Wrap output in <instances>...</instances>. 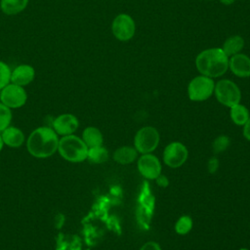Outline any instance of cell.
Wrapping results in <instances>:
<instances>
[{"label": "cell", "mask_w": 250, "mask_h": 250, "mask_svg": "<svg viewBox=\"0 0 250 250\" xmlns=\"http://www.w3.org/2000/svg\"><path fill=\"white\" fill-rule=\"evenodd\" d=\"M192 226H193V222L191 217H189L188 215H183L177 220L174 228H175V231L178 234L185 235L191 230Z\"/></svg>", "instance_id": "obj_21"}, {"label": "cell", "mask_w": 250, "mask_h": 250, "mask_svg": "<svg viewBox=\"0 0 250 250\" xmlns=\"http://www.w3.org/2000/svg\"><path fill=\"white\" fill-rule=\"evenodd\" d=\"M27 95L22 86L9 83L0 93V102L9 108H19L24 105Z\"/></svg>", "instance_id": "obj_9"}, {"label": "cell", "mask_w": 250, "mask_h": 250, "mask_svg": "<svg viewBox=\"0 0 250 250\" xmlns=\"http://www.w3.org/2000/svg\"><path fill=\"white\" fill-rule=\"evenodd\" d=\"M28 3V0H1V10L6 15H16L23 11Z\"/></svg>", "instance_id": "obj_19"}, {"label": "cell", "mask_w": 250, "mask_h": 250, "mask_svg": "<svg viewBox=\"0 0 250 250\" xmlns=\"http://www.w3.org/2000/svg\"><path fill=\"white\" fill-rule=\"evenodd\" d=\"M229 69L239 78L250 77V57L243 53L229 57Z\"/></svg>", "instance_id": "obj_12"}, {"label": "cell", "mask_w": 250, "mask_h": 250, "mask_svg": "<svg viewBox=\"0 0 250 250\" xmlns=\"http://www.w3.org/2000/svg\"><path fill=\"white\" fill-rule=\"evenodd\" d=\"M219 166H220V162H219L218 158L215 157V156L211 157L207 162V170L211 174L216 173L219 169Z\"/></svg>", "instance_id": "obj_27"}, {"label": "cell", "mask_w": 250, "mask_h": 250, "mask_svg": "<svg viewBox=\"0 0 250 250\" xmlns=\"http://www.w3.org/2000/svg\"><path fill=\"white\" fill-rule=\"evenodd\" d=\"M155 181H156L157 186H159L160 188H166V187H168V185H169V180L167 179V177H166L165 175H162V174H160V175L155 179Z\"/></svg>", "instance_id": "obj_29"}, {"label": "cell", "mask_w": 250, "mask_h": 250, "mask_svg": "<svg viewBox=\"0 0 250 250\" xmlns=\"http://www.w3.org/2000/svg\"><path fill=\"white\" fill-rule=\"evenodd\" d=\"M4 146H5V145H4V143H3V140H2V137H1V134H0V151L2 150V148H3Z\"/></svg>", "instance_id": "obj_32"}, {"label": "cell", "mask_w": 250, "mask_h": 250, "mask_svg": "<svg viewBox=\"0 0 250 250\" xmlns=\"http://www.w3.org/2000/svg\"><path fill=\"white\" fill-rule=\"evenodd\" d=\"M229 116L231 121L237 126H243L250 117L248 108L240 103L229 107Z\"/></svg>", "instance_id": "obj_18"}, {"label": "cell", "mask_w": 250, "mask_h": 250, "mask_svg": "<svg viewBox=\"0 0 250 250\" xmlns=\"http://www.w3.org/2000/svg\"><path fill=\"white\" fill-rule=\"evenodd\" d=\"M230 144V140L227 135H220L216 137L212 143V149L214 153L224 152Z\"/></svg>", "instance_id": "obj_23"}, {"label": "cell", "mask_w": 250, "mask_h": 250, "mask_svg": "<svg viewBox=\"0 0 250 250\" xmlns=\"http://www.w3.org/2000/svg\"><path fill=\"white\" fill-rule=\"evenodd\" d=\"M139 203L140 205L152 210L153 211V207H154V197L153 195L150 193V190L148 188L147 185H145L144 189L142 190L140 197H139Z\"/></svg>", "instance_id": "obj_22"}, {"label": "cell", "mask_w": 250, "mask_h": 250, "mask_svg": "<svg viewBox=\"0 0 250 250\" xmlns=\"http://www.w3.org/2000/svg\"><path fill=\"white\" fill-rule=\"evenodd\" d=\"M152 210H149L142 205H139L136 211V218L139 222L140 225H142L143 227L148 226L150 223V220L152 218Z\"/></svg>", "instance_id": "obj_24"}, {"label": "cell", "mask_w": 250, "mask_h": 250, "mask_svg": "<svg viewBox=\"0 0 250 250\" xmlns=\"http://www.w3.org/2000/svg\"><path fill=\"white\" fill-rule=\"evenodd\" d=\"M244 45H245V41L242 36L232 35V36L228 37L225 40V42L223 43V46L221 48L223 49L225 54L229 58L233 55L241 53Z\"/></svg>", "instance_id": "obj_17"}, {"label": "cell", "mask_w": 250, "mask_h": 250, "mask_svg": "<svg viewBox=\"0 0 250 250\" xmlns=\"http://www.w3.org/2000/svg\"><path fill=\"white\" fill-rule=\"evenodd\" d=\"M12 121L11 108L0 102V133L10 126Z\"/></svg>", "instance_id": "obj_25"}, {"label": "cell", "mask_w": 250, "mask_h": 250, "mask_svg": "<svg viewBox=\"0 0 250 250\" xmlns=\"http://www.w3.org/2000/svg\"><path fill=\"white\" fill-rule=\"evenodd\" d=\"M159 142L158 130L152 126H145L137 131L134 137V147L141 154L151 153L157 148Z\"/></svg>", "instance_id": "obj_6"}, {"label": "cell", "mask_w": 250, "mask_h": 250, "mask_svg": "<svg viewBox=\"0 0 250 250\" xmlns=\"http://www.w3.org/2000/svg\"><path fill=\"white\" fill-rule=\"evenodd\" d=\"M138 151L134 146H122L116 148L113 152V160L121 165H128L133 163L138 158Z\"/></svg>", "instance_id": "obj_15"}, {"label": "cell", "mask_w": 250, "mask_h": 250, "mask_svg": "<svg viewBox=\"0 0 250 250\" xmlns=\"http://www.w3.org/2000/svg\"><path fill=\"white\" fill-rule=\"evenodd\" d=\"M215 81L213 78L199 74L193 77L188 85V96L192 102H204L214 95Z\"/></svg>", "instance_id": "obj_5"}, {"label": "cell", "mask_w": 250, "mask_h": 250, "mask_svg": "<svg viewBox=\"0 0 250 250\" xmlns=\"http://www.w3.org/2000/svg\"><path fill=\"white\" fill-rule=\"evenodd\" d=\"M0 134L4 145L10 147H20L23 145L25 141L24 133L18 127L9 126Z\"/></svg>", "instance_id": "obj_14"}, {"label": "cell", "mask_w": 250, "mask_h": 250, "mask_svg": "<svg viewBox=\"0 0 250 250\" xmlns=\"http://www.w3.org/2000/svg\"><path fill=\"white\" fill-rule=\"evenodd\" d=\"M188 157L187 146L181 142H172L168 144L162 154V159L165 165L170 168H179L185 164Z\"/></svg>", "instance_id": "obj_8"}, {"label": "cell", "mask_w": 250, "mask_h": 250, "mask_svg": "<svg viewBox=\"0 0 250 250\" xmlns=\"http://www.w3.org/2000/svg\"><path fill=\"white\" fill-rule=\"evenodd\" d=\"M242 135L247 141L250 142V117L242 126Z\"/></svg>", "instance_id": "obj_30"}, {"label": "cell", "mask_w": 250, "mask_h": 250, "mask_svg": "<svg viewBox=\"0 0 250 250\" xmlns=\"http://www.w3.org/2000/svg\"><path fill=\"white\" fill-rule=\"evenodd\" d=\"M222 4H224V5H231L232 3H234V1L235 0H219Z\"/></svg>", "instance_id": "obj_31"}, {"label": "cell", "mask_w": 250, "mask_h": 250, "mask_svg": "<svg viewBox=\"0 0 250 250\" xmlns=\"http://www.w3.org/2000/svg\"><path fill=\"white\" fill-rule=\"evenodd\" d=\"M58 152L64 160L79 163L87 159L88 146L80 137L71 134L60 138Z\"/></svg>", "instance_id": "obj_3"}, {"label": "cell", "mask_w": 250, "mask_h": 250, "mask_svg": "<svg viewBox=\"0 0 250 250\" xmlns=\"http://www.w3.org/2000/svg\"><path fill=\"white\" fill-rule=\"evenodd\" d=\"M204 1H211V0H204Z\"/></svg>", "instance_id": "obj_34"}, {"label": "cell", "mask_w": 250, "mask_h": 250, "mask_svg": "<svg viewBox=\"0 0 250 250\" xmlns=\"http://www.w3.org/2000/svg\"><path fill=\"white\" fill-rule=\"evenodd\" d=\"M108 157H109L108 150L103 146L88 148L87 159L92 163H95V164L104 163L108 160Z\"/></svg>", "instance_id": "obj_20"}, {"label": "cell", "mask_w": 250, "mask_h": 250, "mask_svg": "<svg viewBox=\"0 0 250 250\" xmlns=\"http://www.w3.org/2000/svg\"><path fill=\"white\" fill-rule=\"evenodd\" d=\"M113 36L121 42L131 40L136 33V23L134 19L125 13L117 15L111 23Z\"/></svg>", "instance_id": "obj_7"}, {"label": "cell", "mask_w": 250, "mask_h": 250, "mask_svg": "<svg viewBox=\"0 0 250 250\" xmlns=\"http://www.w3.org/2000/svg\"><path fill=\"white\" fill-rule=\"evenodd\" d=\"M139 173L146 180H155L162 172L161 162L152 153L141 154L137 161Z\"/></svg>", "instance_id": "obj_10"}, {"label": "cell", "mask_w": 250, "mask_h": 250, "mask_svg": "<svg viewBox=\"0 0 250 250\" xmlns=\"http://www.w3.org/2000/svg\"><path fill=\"white\" fill-rule=\"evenodd\" d=\"M194 63L199 74L214 79L223 76L229 69V57L221 47L208 48L196 56Z\"/></svg>", "instance_id": "obj_2"}, {"label": "cell", "mask_w": 250, "mask_h": 250, "mask_svg": "<svg viewBox=\"0 0 250 250\" xmlns=\"http://www.w3.org/2000/svg\"><path fill=\"white\" fill-rule=\"evenodd\" d=\"M81 139L86 144L88 148L103 146L104 136L101 130L95 126H88L82 132Z\"/></svg>", "instance_id": "obj_16"}, {"label": "cell", "mask_w": 250, "mask_h": 250, "mask_svg": "<svg viewBox=\"0 0 250 250\" xmlns=\"http://www.w3.org/2000/svg\"><path fill=\"white\" fill-rule=\"evenodd\" d=\"M214 95L217 101L227 106L231 107L241 101V91L236 83L229 79H220L215 83Z\"/></svg>", "instance_id": "obj_4"}, {"label": "cell", "mask_w": 250, "mask_h": 250, "mask_svg": "<svg viewBox=\"0 0 250 250\" xmlns=\"http://www.w3.org/2000/svg\"><path fill=\"white\" fill-rule=\"evenodd\" d=\"M79 127L77 117L71 113H62L57 116L53 121V129L59 136H67L74 134Z\"/></svg>", "instance_id": "obj_11"}, {"label": "cell", "mask_w": 250, "mask_h": 250, "mask_svg": "<svg viewBox=\"0 0 250 250\" xmlns=\"http://www.w3.org/2000/svg\"><path fill=\"white\" fill-rule=\"evenodd\" d=\"M59 135L51 127L41 126L34 129L26 140V148L36 158H47L58 151Z\"/></svg>", "instance_id": "obj_1"}, {"label": "cell", "mask_w": 250, "mask_h": 250, "mask_svg": "<svg viewBox=\"0 0 250 250\" xmlns=\"http://www.w3.org/2000/svg\"><path fill=\"white\" fill-rule=\"evenodd\" d=\"M11 81L10 67L0 61V90H2Z\"/></svg>", "instance_id": "obj_26"}, {"label": "cell", "mask_w": 250, "mask_h": 250, "mask_svg": "<svg viewBox=\"0 0 250 250\" xmlns=\"http://www.w3.org/2000/svg\"><path fill=\"white\" fill-rule=\"evenodd\" d=\"M34 76L35 71L31 65L21 64L11 72V82L23 87L32 82Z\"/></svg>", "instance_id": "obj_13"}, {"label": "cell", "mask_w": 250, "mask_h": 250, "mask_svg": "<svg viewBox=\"0 0 250 250\" xmlns=\"http://www.w3.org/2000/svg\"><path fill=\"white\" fill-rule=\"evenodd\" d=\"M139 250H161V247L155 241H147L143 244Z\"/></svg>", "instance_id": "obj_28"}, {"label": "cell", "mask_w": 250, "mask_h": 250, "mask_svg": "<svg viewBox=\"0 0 250 250\" xmlns=\"http://www.w3.org/2000/svg\"><path fill=\"white\" fill-rule=\"evenodd\" d=\"M239 250H250V249H248V248H244V247H242V248H240Z\"/></svg>", "instance_id": "obj_33"}]
</instances>
